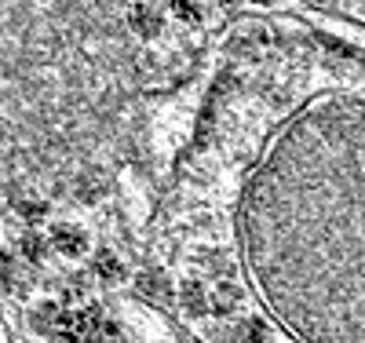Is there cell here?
<instances>
[{"label": "cell", "instance_id": "obj_1", "mask_svg": "<svg viewBox=\"0 0 365 343\" xmlns=\"http://www.w3.org/2000/svg\"><path fill=\"white\" fill-rule=\"evenodd\" d=\"M245 248L274 310L307 343H361V158L307 175L274 153L245 205Z\"/></svg>", "mask_w": 365, "mask_h": 343}, {"label": "cell", "instance_id": "obj_2", "mask_svg": "<svg viewBox=\"0 0 365 343\" xmlns=\"http://www.w3.org/2000/svg\"><path fill=\"white\" fill-rule=\"evenodd\" d=\"M51 245H55L63 256L77 260V256L88 252V234H84L81 227H73V223H58V227H51Z\"/></svg>", "mask_w": 365, "mask_h": 343}, {"label": "cell", "instance_id": "obj_3", "mask_svg": "<svg viewBox=\"0 0 365 343\" xmlns=\"http://www.w3.org/2000/svg\"><path fill=\"white\" fill-rule=\"evenodd\" d=\"M135 289H139L143 296H150L154 303L172 300V285H168V277H165L161 270H143V274L135 277Z\"/></svg>", "mask_w": 365, "mask_h": 343}, {"label": "cell", "instance_id": "obj_4", "mask_svg": "<svg viewBox=\"0 0 365 343\" xmlns=\"http://www.w3.org/2000/svg\"><path fill=\"white\" fill-rule=\"evenodd\" d=\"M179 303H182V310H187L190 318L208 314V292H205L201 282H187V285H182L179 289Z\"/></svg>", "mask_w": 365, "mask_h": 343}, {"label": "cell", "instance_id": "obj_5", "mask_svg": "<svg viewBox=\"0 0 365 343\" xmlns=\"http://www.w3.org/2000/svg\"><path fill=\"white\" fill-rule=\"evenodd\" d=\"M96 274H99V282L103 285H117V282H125V263H120L113 252H103L96 256Z\"/></svg>", "mask_w": 365, "mask_h": 343}, {"label": "cell", "instance_id": "obj_6", "mask_svg": "<svg viewBox=\"0 0 365 343\" xmlns=\"http://www.w3.org/2000/svg\"><path fill=\"white\" fill-rule=\"evenodd\" d=\"M237 303H241V289H237V285H230V282H223L216 292H212L208 310H216V314H234Z\"/></svg>", "mask_w": 365, "mask_h": 343}, {"label": "cell", "instance_id": "obj_7", "mask_svg": "<svg viewBox=\"0 0 365 343\" xmlns=\"http://www.w3.org/2000/svg\"><path fill=\"white\" fill-rule=\"evenodd\" d=\"M128 19H132V29H135L139 37H158L161 34V19L150 11V8H143V4H135Z\"/></svg>", "mask_w": 365, "mask_h": 343}, {"label": "cell", "instance_id": "obj_8", "mask_svg": "<svg viewBox=\"0 0 365 343\" xmlns=\"http://www.w3.org/2000/svg\"><path fill=\"white\" fill-rule=\"evenodd\" d=\"M19 252H22L29 263H41V260H44V252H48V241H44V234H37V230H26V234L19 237Z\"/></svg>", "mask_w": 365, "mask_h": 343}, {"label": "cell", "instance_id": "obj_9", "mask_svg": "<svg viewBox=\"0 0 365 343\" xmlns=\"http://www.w3.org/2000/svg\"><path fill=\"white\" fill-rule=\"evenodd\" d=\"M234 343H267V325L259 318H245L234 332Z\"/></svg>", "mask_w": 365, "mask_h": 343}, {"label": "cell", "instance_id": "obj_10", "mask_svg": "<svg viewBox=\"0 0 365 343\" xmlns=\"http://www.w3.org/2000/svg\"><path fill=\"white\" fill-rule=\"evenodd\" d=\"M55 318H58V303H37V307H34V318H29V322H34L37 332H51V329H55Z\"/></svg>", "mask_w": 365, "mask_h": 343}, {"label": "cell", "instance_id": "obj_11", "mask_svg": "<svg viewBox=\"0 0 365 343\" xmlns=\"http://www.w3.org/2000/svg\"><path fill=\"white\" fill-rule=\"evenodd\" d=\"M15 212L22 215L26 223H37V220H44V215H48V205L37 201V198H22V201H15Z\"/></svg>", "mask_w": 365, "mask_h": 343}, {"label": "cell", "instance_id": "obj_12", "mask_svg": "<svg viewBox=\"0 0 365 343\" xmlns=\"http://www.w3.org/2000/svg\"><path fill=\"white\" fill-rule=\"evenodd\" d=\"M15 285V256H8V252H0V289H11Z\"/></svg>", "mask_w": 365, "mask_h": 343}]
</instances>
